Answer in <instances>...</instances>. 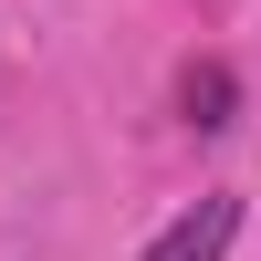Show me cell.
I'll list each match as a JSON object with an SVG mask.
<instances>
[{
    "instance_id": "2",
    "label": "cell",
    "mask_w": 261,
    "mask_h": 261,
    "mask_svg": "<svg viewBox=\"0 0 261 261\" xmlns=\"http://www.w3.org/2000/svg\"><path fill=\"white\" fill-rule=\"evenodd\" d=\"M178 105H188V125H199V136H220V125H230V105H241L230 63H188V73H178Z\"/></svg>"
},
{
    "instance_id": "1",
    "label": "cell",
    "mask_w": 261,
    "mask_h": 261,
    "mask_svg": "<svg viewBox=\"0 0 261 261\" xmlns=\"http://www.w3.org/2000/svg\"><path fill=\"white\" fill-rule=\"evenodd\" d=\"M230 230H241V199H230V188H209V199H188V209H178V220H167L136 261H220V251H230Z\"/></svg>"
}]
</instances>
